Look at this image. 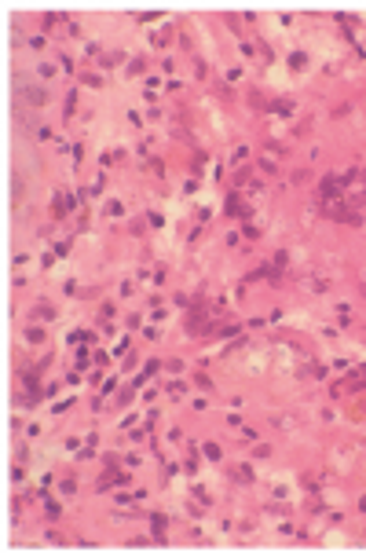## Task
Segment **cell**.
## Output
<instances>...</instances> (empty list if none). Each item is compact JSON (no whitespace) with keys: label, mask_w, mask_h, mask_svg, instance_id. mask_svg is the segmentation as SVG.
<instances>
[{"label":"cell","mask_w":366,"mask_h":553,"mask_svg":"<svg viewBox=\"0 0 366 553\" xmlns=\"http://www.w3.org/2000/svg\"><path fill=\"white\" fill-rule=\"evenodd\" d=\"M33 315H37V319H52L55 308H52V304H37V312H33Z\"/></svg>","instance_id":"obj_1"},{"label":"cell","mask_w":366,"mask_h":553,"mask_svg":"<svg viewBox=\"0 0 366 553\" xmlns=\"http://www.w3.org/2000/svg\"><path fill=\"white\" fill-rule=\"evenodd\" d=\"M73 106H77V96H73V92H70V96H66V117L73 114Z\"/></svg>","instance_id":"obj_2"}]
</instances>
